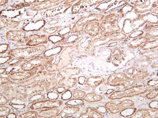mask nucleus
Masks as SVG:
<instances>
[{
    "label": "nucleus",
    "mask_w": 158,
    "mask_h": 118,
    "mask_svg": "<svg viewBox=\"0 0 158 118\" xmlns=\"http://www.w3.org/2000/svg\"><path fill=\"white\" fill-rule=\"evenodd\" d=\"M56 88V91L59 94L62 93L66 90V88L63 86H61Z\"/></svg>",
    "instance_id": "23"
},
{
    "label": "nucleus",
    "mask_w": 158,
    "mask_h": 118,
    "mask_svg": "<svg viewBox=\"0 0 158 118\" xmlns=\"http://www.w3.org/2000/svg\"><path fill=\"white\" fill-rule=\"evenodd\" d=\"M102 99V96L93 92L88 93L84 97L85 100L88 102L99 101Z\"/></svg>",
    "instance_id": "13"
},
{
    "label": "nucleus",
    "mask_w": 158,
    "mask_h": 118,
    "mask_svg": "<svg viewBox=\"0 0 158 118\" xmlns=\"http://www.w3.org/2000/svg\"><path fill=\"white\" fill-rule=\"evenodd\" d=\"M80 69L77 67H71L66 68L58 72L57 73L58 77L61 78L71 77L79 74Z\"/></svg>",
    "instance_id": "8"
},
{
    "label": "nucleus",
    "mask_w": 158,
    "mask_h": 118,
    "mask_svg": "<svg viewBox=\"0 0 158 118\" xmlns=\"http://www.w3.org/2000/svg\"><path fill=\"white\" fill-rule=\"evenodd\" d=\"M86 94V92L80 90H76L72 93V96L75 98L82 99L85 97Z\"/></svg>",
    "instance_id": "17"
},
{
    "label": "nucleus",
    "mask_w": 158,
    "mask_h": 118,
    "mask_svg": "<svg viewBox=\"0 0 158 118\" xmlns=\"http://www.w3.org/2000/svg\"><path fill=\"white\" fill-rule=\"evenodd\" d=\"M7 100L6 97L2 95H0V105H3L7 102Z\"/></svg>",
    "instance_id": "22"
},
{
    "label": "nucleus",
    "mask_w": 158,
    "mask_h": 118,
    "mask_svg": "<svg viewBox=\"0 0 158 118\" xmlns=\"http://www.w3.org/2000/svg\"><path fill=\"white\" fill-rule=\"evenodd\" d=\"M52 57H38L25 60L21 65V69L23 71H29L41 66L50 65L53 60Z\"/></svg>",
    "instance_id": "2"
},
{
    "label": "nucleus",
    "mask_w": 158,
    "mask_h": 118,
    "mask_svg": "<svg viewBox=\"0 0 158 118\" xmlns=\"http://www.w3.org/2000/svg\"><path fill=\"white\" fill-rule=\"evenodd\" d=\"M78 78L81 80V81L78 82L79 83L81 84H83L85 81V78L82 76L79 77Z\"/></svg>",
    "instance_id": "24"
},
{
    "label": "nucleus",
    "mask_w": 158,
    "mask_h": 118,
    "mask_svg": "<svg viewBox=\"0 0 158 118\" xmlns=\"http://www.w3.org/2000/svg\"><path fill=\"white\" fill-rule=\"evenodd\" d=\"M63 104V102L60 100H46L33 103L30 106V108L32 110L43 109L56 108L59 107Z\"/></svg>",
    "instance_id": "3"
},
{
    "label": "nucleus",
    "mask_w": 158,
    "mask_h": 118,
    "mask_svg": "<svg viewBox=\"0 0 158 118\" xmlns=\"http://www.w3.org/2000/svg\"><path fill=\"white\" fill-rule=\"evenodd\" d=\"M29 40L26 43L27 46H34L47 42V36L45 35L31 34L29 36Z\"/></svg>",
    "instance_id": "6"
},
{
    "label": "nucleus",
    "mask_w": 158,
    "mask_h": 118,
    "mask_svg": "<svg viewBox=\"0 0 158 118\" xmlns=\"http://www.w3.org/2000/svg\"><path fill=\"white\" fill-rule=\"evenodd\" d=\"M11 80L8 76V77H0V85L9 83Z\"/></svg>",
    "instance_id": "21"
},
{
    "label": "nucleus",
    "mask_w": 158,
    "mask_h": 118,
    "mask_svg": "<svg viewBox=\"0 0 158 118\" xmlns=\"http://www.w3.org/2000/svg\"><path fill=\"white\" fill-rule=\"evenodd\" d=\"M46 50L45 46L41 44L33 47L11 49L8 54L19 59L27 60L38 57L42 55Z\"/></svg>",
    "instance_id": "1"
},
{
    "label": "nucleus",
    "mask_w": 158,
    "mask_h": 118,
    "mask_svg": "<svg viewBox=\"0 0 158 118\" xmlns=\"http://www.w3.org/2000/svg\"><path fill=\"white\" fill-rule=\"evenodd\" d=\"M45 98L43 94L41 93L37 94L30 96L28 99V101L30 102H36L38 101L39 100L43 99Z\"/></svg>",
    "instance_id": "16"
},
{
    "label": "nucleus",
    "mask_w": 158,
    "mask_h": 118,
    "mask_svg": "<svg viewBox=\"0 0 158 118\" xmlns=\"http://www.w3.org/2000/svg\"><path fill=\"white\" fill-rule=\"evenodd\" d=\"M38 67L31 71L16 72L10 74L8 76L10 79L14 81H22L34 77L37 74Z\"/></svg>",
    "instance_id": "4"
},
{
    "label": "nucleus",
    "mask_w": 158,
    "mask_h": 118,
    "mask_svg": "<svg viewBox=\"0 0 158 118\" xmlns=\"http://www.w3.org/2000/svg\"><path fill=\"white\" fill-rule=\"evenodd\" d=\"M6 38L8 40L16 41L21 43L27 42L29 40L25 32L22 30L9 31L6 33Z\"/></svg>",
    "instance_id": "5"
},
{
    "label": "nucleus",
    "mask_w": 158,
    "mask_h": 118,
    "mask_svg": "<svg viewBox=\"0 0 158 118\" xmlns=\"http://www.w3.org/2000/svg\"><path fill=\"white\" fill-rule=\"evenodd\" d=\"M103 81V79L100 76H91L88 78L86 83L89 87L94 88L97 86Z\"/></svg>",
    "instance_id": "12"
},
{
    "label": "nucleus",
    "mask_w": 158,
    "mask_h": 118,
    "mask_svg": "<svg viewBox=\"0 0 158 118\" xmlns=\"http://www.w3.org/2000/svg\"><path fill=\"white\" fill-rule=\"evenodd\" d=\"M65 104L66 106H77L79 105H84V101L81 99L75 98L69 100L66 102Z\"/></svg>",
    "instance_id": "14"
},
{
    "label": "nucleus",
    "mask_w": 158,
    "mask_h": 118,
    "mask_svg": "<svg viewBox=\"0 0 158 118\" xmlns=\"http://www.w3.org/2000/svg\"><path fill=\"white\" fill-rule=\"evenodd\" d=\"M72 96V92L70 90H66L61 95V98L64 100H69Z\"/></svg>",
    "instance_id": "18"
},
{
    "label": "nucleus",
    "mask_w": 158,
    "mask_h": 118,
    "mask_svg": "<svg viewBox=\"0 0 158 118\" xmlns=\"http://www.w3.org/2000/svg\"><path fill=\"white\" fill-rule=\"evenodd\" d=\"M60 109L56 108L47 109L40 111L38 117H53L60 111Z\"/></svg>",
    "instance_id": "11"
},
{
    "label": "nucleus",
    "mask_w": 158,
    "mask_h": 118,
    "mask_svg": "<svg viewBox=\"0 0 158 118\" xmlns=\"http://www.w3.org/2000/svg\"><path fill=\"white\" fill-rule=\"evenodd\" d=\"M102 116L95 108L89 107L86 109L85 112L81 113L79 117L100 118L102 117Z\"/></svg>",
    "instance_id": "9"
},
{
    "label": "nucleus",
    "mask_w": 158,
    "mask_h": 118,
    "mask_svg": "<svg viewBox=\"0 0 158 118\" xmlns=\"http://www.w3.org/2000/svg\"><path fill=\"white\" fill-rule=\"evenodd\" d=\"M77 82V79L76 78L63 77L59 80L58 84L59 86L66 87L71 88L74 87Z\"/></svg>",
    "instance_id": "10"
},
{
    "label": "nucleus",
    "mask_w": 158,
    "mask_h": 118,
    "mask_svg": "<svg viewBox=\"0 0 158 118\" xmlns=\"http://www.w3.org/2000/svg\"><path fill=\"white\" fill-rule=\"evenodd\" d=\"M58 93L55 92H50L47 93V97L51 100H56L59 97Z\"/></svg>",
    "instance_id": "20"
},
{
    "label": "nucleus",
    "mask_w": 158,
    "mask_h": 118,
    "mask_svg": "<svg viewBox=\"0 0 158 118\" xmlns=\"http://www.w3.org/2000/svg\"><path fill=\"white\" fill-rule=\"evenodd\" d=\"M38 114L35 111H30L22 114L19 116L21 118H36L37 117Z\"/></svg>",
    "instance_id": "15"
},
{
    "label": "nucleus",
    "mask_w": 158,
    "mask_h": 118,
    "mask_svg": "<svg viewBox=\"0 0 158 118\" xmlns=\"http://www.w3.org/2000/svg\"><path fill=\"white\" fill-rule=\"evenodd\" d=\"M80 110V108L78 107L67 106L65 107L61 111L53 117H66L70 115L76 114Z\"/></svg>",
    "instance_id": "7"
},
{
    "label": "nucleus",
    "mask_w": 158,
    "mask_h": 118,
    "mask_svg": "<svg viewBox=\"0 0 158 118\" xmlns=\"http://www.w3.org/2000/svg\"><path fill=\"white\" fill-rule=\"evenodd\" d=\"M10 112V108L8 107L1 106L0 117H3L8 114Z\"/></svg>",
    "instance_id": "19"
}]
</instances>
